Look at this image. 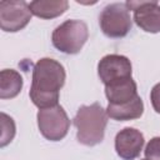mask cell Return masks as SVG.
Wrapping results in <instances>:
<instances>
[{
    "label": "cell",
    "instance_id": "obj_1",
    "mask_svg": "<svg viewBox=\"0 0 160 160\" xmlns=\"http://www.w3.org/2000/svg\"><path fill=\"white\" fill-rule=\"evenodd\" d=\"M64 66L49 58L40 59L32 70V81L30 88V99L39 109H46L58 105L60 89L65 84Z\"/></svg>",
    "mask_w": 160,
    "mask_h": 160
},
{
    "label": "cell",
    "instance_id": "obj_2",
    "mask_svg": "<svg viewBox=\"0 0 160 160\" xmlns=\"http://www.w3.org/2000/svg\"><path fill=\"white\" fill-rule=\"evenodd\" d=\"M108 124L106 110L98 102L81 105L74 118L78 141L85 146H94L104 140Z\"/></svg>",
    "mask_w": 160,
    "mask_h": 160
},
{
    "label": "cell",
    "instance_id": "obj_3",
    "mask_svg": "<svg viewBox=\"0 0 160 160\" xmlns=\"http://www.w3.org/2000/svg\"><path fill=\"white\" fill-rule=\"evenodd\" d=\"M89 38L88 25L81 20H66L51 35L52 45L64 54H78Z\"/></svg>",
    "mask_w": 160,
    "mask_h": 160
},
{
    "label": "cell",
    "instance_id": "obj_4",
    "mask_svg": "<svg viewBox=\"0 0 160 160\" xmlns=\"http://www.w3.org/2000/svg\"><path fill=\"white\" fill-rule=\"evenodd\" d=\"M101 31L108 38H124L131 29V18L126 4L114 2L106 5L99 16Z\"/></svg>",
    "mask_w": 160,
    "mask_h": 160
},
{
    "label": "cell",
    "instance_id": "obj_5",
    "mask_svg": "<svg viewBox=\"0 0 160 160\" xmlns=\"http://www.w3.org/2000/svg\"><path fill=\"white\" fill-rule=\"evenodd\" d=\"M38 126L41 135L50 141L64 139L70 128V120L61 105H55L38 111Z\"/></svg>",
    "mask_w": 160,
    "mask_h": 160
},
{
    "label": "cell",
    "instance_id": "obj_6",
    "mask_svg": "<svg viewBox=\"0 0 160 160\" xmlns=\"http://www.w3.org/2000/svg\"><path fill=\"white\" fill-rule=\"evenodd\" d=\"M31 10L26 1L5 0L0 2V28L6 32H16L24 29L30 19Z\"/></svg>",
    "mask_w": 160,
    "mask_h": 160
},
{
    "label": "cell",
    "instance_id": "obj_7",
    "mask_svg": "<svg viewBox=\"0 0 160 160\" xmlns=\"http://www.w3.org/2000/svg\"><path fill=\"white\" fill-rule=\"evenodd\" d=\"M132 66L126 56L111 54L104 56L98 65V74L100 80L108 85L110 82L131 78Z\"/></svg>",
    "mask_w": 160,
    "mask_h": 160
},
{
    "label": "cell",
    "instance_id": "obj_8",
    "mask_svg": "<svg viewBox=\"0 0 160 160\" xmlns=\"http://www.w3.org/2000/svg\"><path fill=\"white\" fill-rule=\"evenodd\" d=\"M129 10L134 11V21L146 32L160 31V5L156 1H128Z\"/></svg>",
    "mask_w": 160,
    "mask_h": 160
},
{
    "label": "cell",
    "instance_id": "obj_9",
    "mask_svg": "<svg viewBox=\"0 0 160 160\" xmlns=\"http://www.w3.org/2000/svg\"><path fill=\"white\" fill-rule=\"evenodd\" d=\"M144 146V135L134 129L125 128L120 130L115 136V150L116 154L124 160L136 159Z\"/></svg>",
    "mask_w": 160,
    "mask_h": 160
},
{
    "label": "cell",
    "instance_id": "obj_10",
    "mask_svg": "<svg viewBox=\"0 0 160 160\" xmlns=\"http://www.w3.org/2000/svg\"><path fill=\"white\" fill-rule=\"evenodd\" d=\"M105 95L111 105H121L138 96V86L132 78L118 80L105 85Z\"/></svg>",
    "mask_w": 160,
    "mask_h": 160
},
{
    "label": "cell",
    "instance_id": "obj_11",
    "mask_svg": "<svg viewBox=\"0 0 160 160\" xmlns=\"http://www.w3.org/2000/svg\"><path fill=\"white\" fill-rule=\"evenodd\" d=\"M144 112V104L141 98L138 95L134 100L121 104V105H111L109 104L106 108V114L112 120L118 121H128L139 119Z\"/></svg>",
    "mask_w": 160,
    "mask_h": 160
},
{
    "label": "cell",
    "instance_id": "obj_12",
    "mask_svg": "<svg viewBox=\"0 0 160 160\" xmlns=\"http://www.w3.org/2000/svg\"><path fill=\"white\" fill-rule=\"evenodd\" d=\"M32 15L41 19H54L68 10L66 0H36L29 4Z\"/></svg>",
    "mask_w": 160,
    "mask_h": 160
},
{
    "label": "cell",
    "instance_id": "obj_13",
    "mask_svg": "<svg viewBox=\"0 0 160 160\" xmlns=\"http://www.w3.org/2000/svg\"><path fill=\"white\" fill-rule=\"evenodd\" d=\"M22 88L21 75L12 69H4L0 72V98L12 99Z\"/></svg>",
    "mask_w": 160,
    "mask_h": 160
},
{
    "label": "cell",
    "instance_id": "obj_14",
    "mask_svg": "<svg viewBox=\"0 0 160 160\" xmlns=\"http://www.w3.org/2000/svg\"><path fill=\"white\" fill-rule=\"evenodd\" d=\"M0 122H1V135H0V146L4 148L11 142L15 136V122L14 120L6 115L5 112L0 114Z\"/></svg>",
    "mask_w": 160,
    "mask_h": 160
},
{
    "label": "cell",
    "instance_id": "obj_15",
    "mask_svg": "<svg viewBox=\"0 0 160 160\" xmlns=\"http://www.w3.org/2000/svg\"><path fill=\"white\" fill-rule=\"evenodd\" d=\"M145 156L148 160H160V136L152 138L146 148H145Z\"/></svg>",
    "mask_w": 160,
    "mask_h": 160
},
{
    "label": "cell",
    "instance_id": "obj_16",
    "mask_svg": "<svg viewBox=\"0 0 160 160\" xmlns=\"http://www.w3.org/2000/svg\"><path fill=\"white\" fill-rule=\"evenodd\" d=\"M150 100H151V105L154 108V110L160 114V82L156 84L150 92Z\"/></svg>",
    "mask_w": 160,
    "mask_h": 160
},
{
    "label": "cell",
    "instance_id": "obj_17",
    "mask_svg": "<svg viewBox=\"0 0 160 160\" xmlns=\"http://www.w3.org/2000/svg\"><path fill=\"white\" fill-rule=\"evenodd\" d=\"M144 160H148V159H144Z\"/></svg>",
    "mask_w": 160,
    "mask_h": 160
}]
</instances>
